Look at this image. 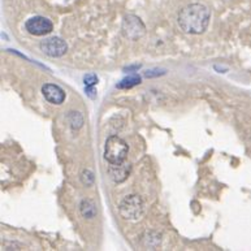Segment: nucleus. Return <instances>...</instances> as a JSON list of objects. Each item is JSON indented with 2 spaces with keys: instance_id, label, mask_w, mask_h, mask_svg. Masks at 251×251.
Segmentation results:
<instances>
[{
  "instance_id": "f257e3e1",
  "label": "nucleus",
  "mask_w": 251,
  "mask_h": 251,
  "mask_svg": "<svg viewBox=\"0 0 251 251\" xmlns=\"http://www.w3.org/2000/svg\"><path fill=\"white\" fill-rule=\"evenodd\" d=\"M211 20V11L207 5L193 3L186 5L178 12V26L186 34H202L209 27Z\"/></svg>"
},
{
  "instance_id": "f03ea898",
  "label": "nucleus",
  "mask_w": 251,
  "mask_h": 251,
  "mask_svg": "<svg viewBox=\"0 0 251 251\" xmlns=\"http://www.w3.org/2000/svg\"><path fill=\"white\" fill-rule=\"evenodd\" d=\"M127 152H129V146L123 138L117 135H111L107 139L105 147V158L109 164L125 162Z\"/></svg>"
},
{
  "instance_id": "7ed1b4c3",
  "label": "nucleus",
  "mask_w": 251,
  "mask_h": 251,
  "mask_svg": "<svg viewBox=\"0 0 251 251\" xmlns=\"http://www.w3.org/2000/svg\"><path fill=\"white\" fill-rule=\"evenodd\" d=\"M145 209L146 206L142 197L133 194V195H127L124 201L121 202L119 211L125 220H138L145 213Z\"/></svg>"
},
{
  "instance_id": "20e7f679",
  "label": "nucleus",
  "mask_w": 251,
  "mask_h": 251,
  "mask_svg": "<svg viewBox=\"0 0 251 251\" xmlns=\"http://www.w3.org/2000/svg\"><path fill=\"white\" fill-rule=\"evenodd\" d=\"M123 33L127 39L137 41L146 33V26L142 20L135 15H126L123 21Z\"/></svg>"
},
{
  "instance_id": "39448f33",
  "label": "nucleus",
  "mask_w": 251,
  "mask_h": 251,
  "mask_svg": "<svg viewBox=\"0 0 251 251\" xmlns=\"http://www.w3.org/2000/svg\"><path fill=\"white\" fill-rule=\"evenodd\" d=\"M25 29L29 34L42 37V35L50 34L51 31L54 30V23L43 16H34L25 22Z\"/></svg>"
},
{
  "instance_id": "423d86ee",
  "label": "nucleus",
  "mask_w": 251,
  "mask_h": 251,
  "mask_svg": "<svg viewBox=\"0 0 251 251\" xmlns=\"http://www.w3.org/2000/svg\"><path fill=\"white\" fill-rule=\"evenodd\" d=\"M41 50L50 58H62L68 51V44L59 37H51L41 42Z\"/></svg>"
},
{
  "instance_id": "0eeeda50",
  "label": "nucleus",
  "mask_w": 251,
  "mask_h": 251,
  "mask_svg": "<svg viewBox=\"0 0 251 251\" xmlns=\"http://www.w3.org/2000/svg\"><path fill=\"white\" fill-rule=\"evenodd\" d=\"M130 170H131L130 164L126 162H123V163H117V164H109L107 172H108L109 178H111L113 182L120 184V182L125 181V180L129 177Z\"/></svg>"
},
{
  "instance_id": "6e6552de",
  "label": "nucleus",
  "mask_w": 251,
  "mask_h": 251,
  "mask_svg": "<svg viewBox=\"0 0 251 251\" xmlns=\"http://www.w3.org/2000/svg\"><path fill=\"white\" fill-rule=\"evenodd\" d=\"M42 94L46 98V101L52 105H62L65 101V91L60 86L54 84H44L42 87Z\"/></svg>"
},
{
  "instance_id": "1a4fd4ad",
  "label": "nucleus",
  "mask_w": 251,
  "mask_h": 251,
  "mask_svg": "<svg viewBox=\"0 0 251 251\" xmlns=\"http://www.w3.org/2000/svg\"><path fill=\"white\" fill-rule=\"evenodd\" d=\"M80 211H81V215L85 219H93L97 215V207H95V203L90 199H84L80 205Z\"/></svg>"
},
{
  "instance_id": "9d476101",
  "label": "nucleus",
  "mask_w": 251,
  "mask_h": 251,
  "mask_svg": "<svg viewBox=\"0 0 251 251\" xmlns=\"http://www.w3.org/2000/svg\"><path fill=\"white\" fill-rule=\"evenodd\" d=\"M141 77L137 76V74H131V76H127L125 77L124 80H121L119 84H117V89H131V87H134V86L139 85L141 84Z\"/></svg>"
},
{
  "instance_id": "9b49d317",
  "label": "nucleus",
  "mask_w": 251,
  "mask_h": 251,
  "mask_svg": "<svg viewBox=\"0 0 251 251\" xmlns=\"http://www.w3.org/2000/svg\"><path fill=\"white\" fill-rule=\"evenodd\" d=\"M81 181L85 184L86 186H91L94 184V174L91 170L89 169H85L82 172V176H81Z\"/></svg>"
},
{
  "instance_id": "f8f14e48",
  "label": "nucleus",
  "mask_w": 251,
  "mask_h": 251,
  "mask_svg": "<svg viewBox=\"0 0 251 251\" xmlns=\"http://www.w3.org/2000/svg\"><path fill=\"white\" fill-rule=\"evenodd\" d=\"M84 82H85V86H95L98 84V77L95 74L90 73V74H86L85 77H84Z\"/></svg>"
},
{
  "instance_id": "ddd939ff",
  "label": "nucleus",
  "mask_w": 251,
  "mask_h": 251,
  "mask_svg": "<svg viewBox=\"0 0 251 251\" xmlns=\"http://www.w3.org/2000/svg\"><path fill=\"white\" fill-rule=\"evenodd\" d=\"M86 94H87L90 98H95V89H94V86H87V87H86Z\"/></svg>"
},
{
  "instance_id": "4468645a",
  "label": "nucleus",
  "mask_w": 251,
  "mask_h": 251,
  "mask_svg": "<svg viewBox=\"0 0 251 251\" xmlns=\"http://www.w3.org/2000/svg\"><path fill=\"white\" fill-rule=\"evenodd\" d=\"M70 115H72V116H77L78 119H80V123H84V120L81 119L82 116H80V112H78V115H77V112H70ZM70 123H72V126H74V123H76V120L70 121ZM80 123H78V127L82 126V124H80Z\"/></svg>"
}]
</instances>
